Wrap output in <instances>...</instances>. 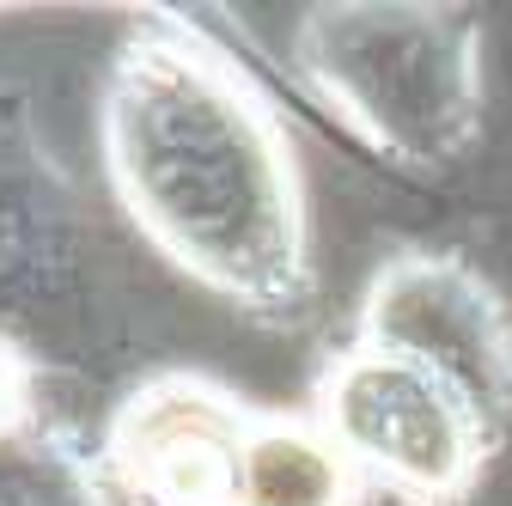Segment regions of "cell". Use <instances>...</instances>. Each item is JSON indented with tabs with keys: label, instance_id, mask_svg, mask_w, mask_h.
<instances>
[{
	"label": "cell",
	"instance_id": "1",
	"mask_svg": "<svg viewBox=\"0 0 512 506\" xmlns=\"http://www.w3.org/2000/svg\"><path fill=\"white\" fill-rule=\"evenodd\" d=\"M98 159L159 257L244 318L293 324L317 299L311 202L281 104L171 7L128 19L98 86Z\"/></svg>",
	"mask_w": 512,
	"mask_h": 506
},
{
	"label": "cell",
	"instance_id": "2",
	"mask_svg": "<svg viewBox=\"0 0 512 506\" xmlns=\"http://www.w3.org/2000/svg\"><path fill=\"white\" fill-rule=\"evenodd\" d=\"M293 74L354 141L403 171H445L482 141V19L470 7H305Z\"/></svg>",
	"mask_w": 512,
	"mask_h": 506
},
{
	"label": "cell",
	"instance_id": "3",
	"mask_svg": "<svg viewBox=\"0 0 512 506\" xmlns=\"http://www.w3.org/2000/svg\"><path fill=\"white\" fill-rule=\"evenodd\" d=\"M305 415L336 439L372 494L403 506H464L500 452V433L464 391L366 342L336 348L311 372Z\"/></svg>",
	"mask_w": 512,
	"mask_h": 506
},
{
	"label": "cell",
	"instance_id": "4",
	"mask_svg": "<svg viewBox=\"0 0 512 506\" xmlns=\"http://www.w3.org/2000/svg\"><path fill=\"white\" fill-rule=\"evenodd\" d=\"M439 372L476 415L512 433V305L458 250H397L384 257L354 305V336Z\"/></svg>",
	"mask_w": 512,
	"mask_h": 506
},
{
	"label": "cell",
	"instance_id": "5",
	"mask_svg": "<svg viewBox=\"0 0 512 506\" xmlns=\"http://www.w3.org/2000/svg\"><path fill=\"white\" fill-rule=\"evenodd\" d=\"M256 403L196 366L147 372L98 433V476L128 506H232Z\"/></svg>",
	"mask_w": 512,
	"mask_h": 506
},
{
	"label": "cell",
	"instance_id": "6",
	"mask_svg": "<svg viewBox=\"0 0 512 506\" xmlns=\"http://www.w3.org/2000/svg\"><path fill=\"white\" fill-rule=\"evenodd\" d=\"M360 470L305 409H256L232 506H366Z\"/></svg>",
	"mask_w": 512,
	"mask_h": 506
},
{
	"label": "cell",
	"instance_id": "7",
	"mask_svg": "<svg viewBox=\"0 0 512 506\" xmlns=\"http://www.w3.org/2000/svg\"><path fill=\"white\" fill-rule=\"evenodd\" d=\"M0 506H110V488L80 439L37 415L0 446Z\"/></svg>",
	"mask_w": 512,
	"mask_h": 506
},
{
	"label": "cell",
	"instance_id": "8",
	"mask_svg": "<svg viewBox=\"0 0 512 506\" xmlns=\"http://www.w3.org/2000/svg\"><path fill=\"white\" fill-rule=\"evenodd\" d=\"M37 415H43V403H37V360L13 336H0V446Z\"/></svg>",
	"mask_w": 512,
	"mask_h": 506
}]
</instances>
